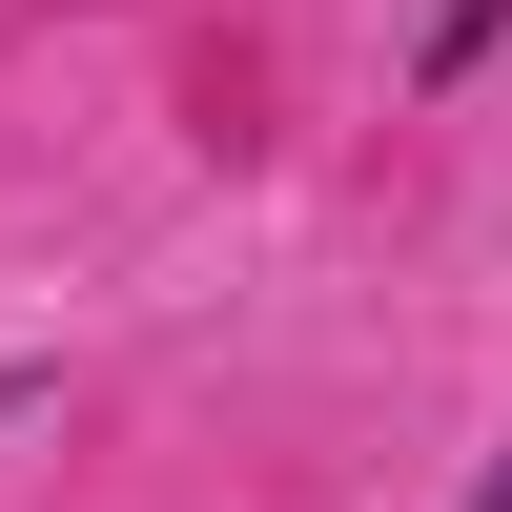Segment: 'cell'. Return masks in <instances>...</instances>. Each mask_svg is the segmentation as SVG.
Wrapping results in <instances>:
<instances>
[{"label": "cell", "instance_id": "2", "mask_svg": "<svg viewBox=\"0 0 512 512\" xmlns=\"http://www.w3.org/2000/svg\"><path fill=\"white\" fill-rule=\"evenodd\" d=\"M21 410H62V349H21V369H0V431H21Z\"/></svg>", "mask_w": 512, "mask_h": 512}, {"label": "cell", "instance_id": "3", "mask_svg": "<svg viewBox=\"0 0 512 512\" xmlns=\"http://www.w3.org/2000/svg\"><path fill=\"white\" fill-rule=\"evenodd\" d=\"M472 512H512V451H492V472H472Z\"/></svg>", "mask_w": 512, "mask_h": 512}, {"label": "cell", "instance_id": "1", "mask_svg": "<svg viewBox=\"0 0 512 512\" xmlns=\"http://www.w3.org/2000/svg\"><path fill=\"white\" fill-rule=\"evenodd\" d=\"M492 41H512V0H431V41H410V103H451Z\"/></svg>", "mask_w": 512, "mask_h": 512}]
</instances>
